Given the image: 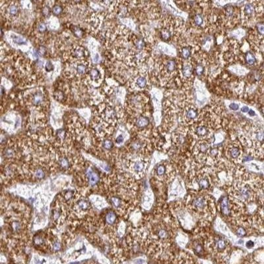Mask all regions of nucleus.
Here are the masks:
<instances>
[{
  "label": "nucleus",
  "mask_w": 264,
  "mask_h": 264,
  "mask_svg": "<svg viewBox=\"0 0 264 264\" xmlns=\"http://www.w3.org/2000/svg\"><path fill=\"white\" fill-rule=\"evenodd\" d=\"M58 165L62 170H67L71 168L72 164L67 157H61L58 159Z\"/></svg>",
  "instance_id": "obj_4"
},
{
  "label": "nucleus",
  "mask_w": 264,
  "mask_h": 264,
  "mask_svg": "<svg viewBox=\"0 0 264 264\" xmlns=\"http://www.w3.org/2000/svg\"><path fill=\"white\" fill-rule=\"evenodd\" d=\"M149 124V119L145 116H140L136 120V126L139 127H145Z\"/></svg>",
  "instance_id": "obj_13"
},
{
  "label": "nucleus",
  "mask_w": 264,
  "mask_h": 264,
  "mask_svg": "<svg viewBox=\"0 0 264 264\" xmlns=\"http://www.w3.org/2000/svg\"><path fill=\"white\" fill-rule=\"evenodd\" d=\"M136 84L140 88H144L147 84V81L145 78L143 77H139L136 80Z\"/></svg>",
  "instance_id": "obj_23"
},
{
  "label": "nucleus",
  "mask_w": 264,
  "mask_h": 264,
  "mask_svg": "<svg viewBox=\"0 0 264 264\" xmlns=\"http://www.w3.org/2000/svg\"><path fill=\"white\" fill-rule=\"evenodd\" d=\"M102 116H103L104 119L108 122H113L116 118V113L115 110L112 107H109V106L106 107L104 110Z\"/></svg>",
  "instance_id": "obj_3"
},
{
  "label": "nucleus",
  "mask_w": 264,
  "mask_h": 264,
  "mask_svg": "<svg viewBox=\"0 0 264 264\" xmlns=\"http://www.w3.org/2000/svg\"><path fill=\"white\" fill-rule=\"evenodd\" d=\"M257 29L261 34H263V24L262 23H259L257 24Z\"/></svg>",
  "instance_id": "obj_49"
},
{
  "label": "nucleus",
  "mask_w": 264,
  "mask_h": 264,
  "mask_svg": "<svg viewBox=\"0 0 264 264\" xmlns=\"http://www.w3.org/2000/svg\"><path fill=\"white\" fill-rule=\"evenodd\" d=\"M194 21L196 25L200 26L202 24L203 22V17L201 15H196L194 18Z\"/></svg>",
  "instance_id": "obj_37"
},
{
  "label": "nucleus",
  "mask_w": 264,
  "mask_h": 264,
  "mask_svg": "<svg viewBox=\"0 0 264 264\" xmlns=\"http://www.w3.org/2000/svg\"><path fill=\"white\" fill-rule=\"evenodd\" d=\"M182 72L183 74L185 77H189L192 75V73H193V69H192V67L190 65H186L182 69Z\"/></svg>",
  "instance_id": "obj_20"
},
{
  "label": "nucleus",
  "mask_w": 264,
  "mask_h": 264,
  "mask_svg": "<svg viewBox=\"0 0 264 264\" xmlns=\"http://www.w3.org/2000/svg\"><path fill=\"white\" fill-rule=\"evenodd\" d=\"M45 68H46V70L48 71V72H50V71H52L53 69H54V66H53L51 62L48 61V62H46V66H45Z\"/></svg>",
  "instance_id": "obj_45"
},
{
  "label": "nucleus",
  "mask_w": 264,
  "mask_h": 264,
  "mask_svg": "<svg viewBox=\"0 0 264 264\" xmlns=\"http://www.w3.org/2000/svg\"><path fill=\"white\" fill-rule=\"evenodd\" d=\"M55 97L58 100L62 101L63 98V94L61 91H58L56 93H55Z\"/></svg>",
  "instance_id": "obj_51"
},
{
  "label": "nucleus",
  "mask_w": 264,
  "mask_h": 264,
  "mask_svg": "<svg viewBox=\"0 0 264 264\" xmlns=\"http://www.w3.org/2000/svg\"><path fill=\"white\" fill-rule=\"evenodd\" d=\"M84 49L82 47H76L72 50V55L74 58H81L84 56Z\"/></svg>",
  "instance_id": "obj_11"
},
{
  "label": "nucleus",
  "mask_w": 264,
  "mask_h": 264,
  "mask_svg": "<svg viewBox=\"0 0 264 264\" xmlns=\"http://www.w3.org/2000/svg\"><path fill=\"white\" fill-rule=\"evenodd\" d=\"M61 248H62V245H61V243L59 241L56 240L54 242V244H52V249L54 251H56V252L59 251L61 250Z\"/></svg>",
  "instance_id": "obj_42"
},
{
  "label": "nucleus",
  "mask_w": 264,
  "mask_h": 264,
  "mask_svg": "<svg viewBox=\"0 0 264 264\" xmlns=\"http://www.w3.org/2000/svg\"><path fill=\"white\" fill-rule=\"evenodd\" d=\"M197 111H196L193 109H190V110H188L186 113V116L188 117L190 119H194L197 117Z\"/></svg>",
  "instance_id": "obj_32"
},
{
  "label": "nucleus",
  "mask_w": 264,
  "mask_h": 264,
  "mask_svg": "<svg viewBox=\"0 0 264 264\" xmlns=\"http://www.w3.org/2000/svg\"><path fill=\"white\" fill-rule=\"evenodd\" d=\"M52 11L53 14L55 15H60L61 13L63 11V8L61 6L59 5H55V6L53 7L52 9Z\"/></svg>",
  "instance_id": "obj_26"
},
{
  "label": "nucleus",
  "mask_w": 264,
  "mask_h": 264,
  "mask_svg": "<svg viewBox=\"0 0 264 264\" xmlns=\"http://www.w3.org/2000/svg\"><path fill=\"white\" fill-rule=\"evenodd\" d=\"M15 151L13 148L8 147L7 149H5L3 152V155L6 158H13L15 155Z\"/></svg>",
  "instance_id": "obj_16"
},
{
  "label": "nucleus",
  "mask_w": 264,
  "mask_h": 264,
  "mask_svg": "<svg viewBox=\"0 0 264 264\" xmlns=\"http://www.w3.org/2000/svg\"><path fill=\"white\" fill-rule=\"evenodd\" d=\"M32 174H33L34 176L36 179H38V180H42L46 176V172L44 171V169H43L42 168L40 167H38L36 168H35Z\"/></svg>",
  "instance_id": "obj_9"
},
{
  "label": "nucleus",
  "mask_w": 264,
  "mask_h": 264,
  "mask_svg": "<svg viewBox=\"0 0 264 264\" xmlns=\"http://www.w3.org/2000/svg\"><path fill=\"white\" fill-rule=\"evenodd\" d=\"M63 210L60 207L56 208L52 212V218L54 222H59L63 218Z\"/></svg>",
  "instance_id": "obj_5"
},
{
  "label": "nucleus",
  "mask_w": 264,
  "mask_h": 264,
  "mask_svg": "<svg viewBox=\"0 0 264 264\" xmlns=\"http://www.w3.org/2000/svg\"><path fill=\"white\" fill-rule=\"evenodd\" d=\"M217 248L219 250H223L226 248L225 242L223 240H219L217 242Z\"/></svg>",
  "instance_id": "obj_43"
},
{
  "label": "nucleus",
  "mask_w": 264,
  "mask_h": 264,
  "mask_svg": "<svg viewBox=\"0 0 264 264\" xmlns=\"http://www.w3.org/2000/svg\"><path fill=\"white\" fill-rule=\"evenodd\" d=\"M227 14L228 16H232L233 14V9L232 7H228L227 8Z\"/></svg>",
  "instance_id": "obj_55"
},
{
  "label": "nucleus",
  "mask_w": 264,
  "mask_h": 264,
  "mask_svg": "<svg viewBox=\"0 0 264 264\" xmlns=\"http://www.w3.org/2000/svg\"><path fill=\"white\" fill-rule=\"evenodd\" d=\"M178 141L179 143L182 144L184 142V137L183 136H180V137H178Z\"/></svg>",
  "instance_id": "obj_60"
},
{
  "label": "nucleus",
  "mask_w": 264,
  "mask_h": 264,
  "mask_svg": "<svg viewBox=\"0 0 264 264\" xmlns=\"http://www.w3.org/2000/svg\"><path fill=\"white\" fill-rule=\"evenodd\" d=\"M73 33H74V34H75V36H77V37H78V38H81L82 36H83V31L81 28L76 27L74 28Z\"/></svg>",
  "instance_id": "obj_39"
},
{
  "label": "nucleus",
  "mask_w": 264,
  "mask_h": 264,
  "mask_svg": "<svg viewBox=\"0 0 264 264\" xmlns=\"http://www.w3.org/2000/svg\"><path fill=\"white\" fill-rule=\"evenodd\" d=\"M182 55L183 58L185 59H188L191 55V51L190 49L189 48H184L182 50Z\"/></svg>",
  "instance_id": "obj_33"
},
{
  "label": "nucleus",
  "mask_w": 264,
  "mask_h": 264,
  "mask_svg": "<svg viewBox=\"0 0 264 264\" xmlns=\"http://www.w3.org/2000/svg\"><path fill=\"white\" fill-rule=\"evenodd\" d=\"M145 168V164L141 161H137L133 165V170L137 172H142Z\"/></svg>",
  "instance_id": "obj_21"
},
{
  "label": "nucleus",
  "mask_w": 264,
  "mask_h": 264,
  "mask_svg": "<svg viewBox=\"0 0 264 264\" xmlns=\"http://www.w3.org/2000/svg\"><path fill=\"white\" fill-rule=\"evenodd\" d=\"M193 205H194L196 208H198V209H203L205 205V199L202 197H197V198L193 201Z\"/></svg>",
  "instance_id": "obj_15"
},
{
  "label": "nucleus",
  "mask_w": 264,
  "mask_h": 264,
  "mask_svg": "<svg viewBox=\"0 0 264 264\" xmlns=\"http://www.w3.org/2000/svg\"><path fill=\"white\" fill-rule=\"evenodd\" d=\"M244 12L247 15H250L253 12V7L252 4H246L244 7Z\"/></svg>",
  "instance_id": "obj_30"
},
{
  "label": "nucleus",
  "mask_w": 264,
  "mask_h": 264,
  "mask_svg": "<svg viewBox=\"0 0 264 264\" xmlns=\"http://www.w3.org/2000/svg\"><path fill=\"white\" fill-rule=\"evenodd\" d=\"M165 172V168L163 165H160V166H158L157 169V173L158 175L161 176L162 174H164Z\"/></svg>",
  "instance_id": "obj_46"
},
{
  "label": "nucleus",
  "mask_w": 264,
  "mask_h": 264,
  "mask_svg": "<svg viewBox=\"0 0 264 264\" xmlns=\"http://www.w3.org/2000/svg\"><path fill=\"white\" fill-rule=\"evenodd\" d=\"M86 180L91 186L97 185L100 180L99 174L92 168L87 169L86 172Z\"/></svg>",
  "instance_id": "obj_2"
},
{
  "label": "nucleus",
  "mask_w": 264,
  "mask_h": 264,
  "mask_svg": "<svg viewBox=\"0 0 264 264\" xmlns=\"http://www.w3.org/2000/svg\"><path fill=\"white\" fill-rule=\"evenodd\" d=\"M217 153H218V151H217V149H211V151H210L211 155H213V156L217 155Z\"/></svg>",
  "instance_id": "obj_59"
},
{
  "label": "nucleus",
  "mask_w": 264,
  "mask_h": 264,
  "mask_svg": "<svg viewBox=\"0 0 264 264\" xmlns=\"http://www.w3.org/2000/svg\"><path fill=\"white\" fill-rule=\"evenodd\" d=\"M207 132V128L205 127H204V126H199V127H197V129H196V133L200 136H205Z\"/></svg>",
  "instance_id": "obj_28"
},
{
  "label": "nucleus",
  "mask_w": 264,
  "mask_h": 264,
  "mask_svg": "<svg viewBox=\"0 0 264 264\" xmlns=\"http://www.w3.org/2000/svg\"><path fill=\"white\" fill-rule=\"evenodd\" d=\"M229 107H230V108L231 109V110H237L238 109L239 106H238V105L237 104H236V103H232V104H230Z\"/></svg>",
  "instance_id": "obj_53"
},
{
  "label": "nucleus",
  "mask_w": 264,
  "mask_h": 264,
  "mask_svg": "<svg viewBox=\"0 0 264 264\" xmlns=\"http://www.w3.org/2000/svg\"><path fill=\"white\" fill-rule=\"evenodd\" d=\"M237 233H238V235H239V236H244V235H246V232L243 228H238V231H237Z\"/></svg>",
  "instance_id": "obj_54"
},
{
  "label": "nucleus",
  "mask_w": 264,
  "mask_h": 264,
  "mask_svg": "<svg viewBox=\"0 0 264 264\" xmlns=\"http://www.w3.org/2000/svg\"><path fill=\"white\" fill-rule=\"evenodd\" d=\"M67 134L64 129H59L57 131L56 137L59 143H63L66 140Z\"/></svg>",
  "instance_id": "obj_14"
},
{
  "label": "nucleus",
  "mask_w": 264,
  "mask_h": 264,
  "mask_svg": "<svg viewBox=\"0 0 264 264\" xmlns=\"http://www.w3.org/2000/svg\"><path fill=\"white\" fill-rule=\"evenodd\" d=\"M199 184H200V186L201 189H207L209 186V182L206 179H202V180H200Z\"/></svg>",
  "instance_id": "obj_34"
},
{
  "label": "nucleus",
  "mask_w": 264,
  "mask_h": 264,
  "mask_svg": "<svg viewBox=\"0 0 264 264\" xmlns=\"http://www.w3.org/2000/svg\"><path fill=\"white\" fill-rule=\"evenodd\" d=\"M33 243L36 246H41L42 245H44L45 238H44V236L41 234L36 235L33 238Z\"/></svg>",
  "instance_id": "obj_10"
},
{
  "label": "nucleus",
  "mask_w": 264,
  "mask_h": 264,
  "mask_svg": "<svg viewBox=\"0 0 264 264\" xmlns=\"http://www.w3.org/2000/svg\"><path fill=\"white\" fill-rule=\"evenodd\" d=\"M221 209L224 214L228 215L230 213L229 204L227 197H224L221 201Z\"/></svg>",
  "instance_id": "obj_12"
},
{
  "label": "nucleus",
  "mask_w": 264,
  "mask_h": 264,
  "mask_svg": "<svg viewBox=\"0 0 264 264\" xmlns=\"http://www.w3.org/2000/svg\"><path fill=\"white\" fill-rule=\"evenodd\" d=\"M20 11V9H19V6H17L15 3H13V4L9 6V7L7 9V13L9 16L10 17H16L17 16L18 14L19 13Z\"/></svg>",
  "instance_id": "obj_7"
},
{
  "label": "nucleus",
  "mask_w": 264,
  "mask_h": 264,
  "mask_svg": "<svg viewBox=\"0 0 264 264\" xmlns=\"http://www.w3.org/2000/svg\"><path fill=\"white\" fill-rule=\"evenodd\" d=\"M195 71H196V73L197 74V75H202V74L204 73L203 66L201 64L197 65L196 67V69H195Z\"/></svg>",
  "instance_id": "obj_38"
},
{
  "label": "nucleus",
  "mask_w": 264,
  "mask_h": 264,
  "mask_svg": "<svg viewBox=\"0 0 264 264\" xmlns=\"http://www.w3.org/2000/svg\"><path fill=\"white\" fill-rule=\"evenodd\" d=\"M113 146H114V144H113L112 141L109 140H104L103 141V143H102V147L105 149H107V150L111 149L113 147Z\"/></svg>",
  "instance_id": "obj_29"
},
{
  "label": "nucleus",
  "mask_w": 264,
  "mask_h": 264,
  "mask_svg": "<svg viewBox=\"0 0 264 264\" xmlns=\"http://www.w3.org/2000/svg\"><path fill=\"white\" fill-rule=\"evenodd\" d=\"M38 54L40 56H44L46 53V49L45 48L44 46H41L39 48L38 50Z\"/></svg>",
  "instance_id": "obj_50"
},
{
  "label": "nucleus",
  "mask_w": 264,
  "mask_h": 264,
  "mask_svg": "<svg viewBox=\"0 0 264 264\" xmlns=\"http://www.w3.org/2000/svg\"><path fill=\"white\" fill-rule=\"evenodd\" d=\"M42 15L44 17L50 16V13H51V9H50V7L48 6H45L44 7L42 8Z\"/></svg>",
  "instance_id": "obj_41"
},
{
  "label": "nucleus",
  "mask_w": 264,
  "mask_h": 264,
  "mask_svg": "<svg viewBox=\"0 0 264 264\" xmlns=\"http://www.w3.org/2000/svg\"><path fill=\"white\" fill-rule=\"evenodd\" d=\"M242 111L243 112H248L249 111V108H248V106H243L242 108Z\"/></svg>",
  "instance_id": "obj_61"
},
{
  "label": "nucleus",
  "mask_w": 264,
  "mask_h": 264,
  "mask_svg": "<svg viewBox=\"0 0 264 264\" xmlns=\"http://www.w3.org/2000/svg\"><path fill=\"white\" fill-rule=\"evenodd\" d=\"M90 203L86 200H80L74 204V211L77 214H84L90 210Z\"/></svg>",
  "instance_id": "obj_1"
},
{
  "label": "nucleus",
  "mask_w": 264,
  "mask_h": 264,
  "mask_svg": "<svg viewBox=\"0 0 264 264\" xmlns=\"http://www.w3.org/2000/svg\"><path fill=\"white\" fill-rule=\"evenodd\" d=\"M111 202L112 204L116 208L119 207L121 205V204H122L121 200L119 198H118V197H112Z\"/></svg>",
  "instance_id": "obj_31"
},
{
  "label": "nucleus",
  "mask_w": 264,
  "mask_h": 264,
  "mask_svg": "<svg viewBox=\"0 0 264 264\" xmlns=\"http://www.w3.org/2000/svg\"><path fill=\"white\" fill-rule=\"evenodd\" d=\"M116 221V215L112 211H108L105 215V222L108 225H113Z\"/></svg>",
  "instance_id": "obj_6"
},
{
  "label": "nucleus",
  "mask_w": 264,
  "mask_h": 264,
  "mask_svg": "<svg viewBox=\"0 0 264 264\" xmlns=\"http://www.w3.org/2000/svg\"><path fill=\"white\" fill-rule=\"evenodd\" d=\"M90 77L92 80H98L101 77V73L97 68H93L90 71Z\"/></svg>",
  "instance_id": "obj_18"
},
{
  "label": "nucleus",
  "mask_w": 264,
  "mask_h": 264,
  "mask_svg": "<svg viewBox=\"0 0 264 264\" xmlns=\"http://www.w3.org/2000/svg\"><path fill=\"white\" fill-rule=\"evenodd\" d=\"M196 252H197V253H203V248H202V246H201V245H200V244H198V245H197L196 246Z\"/></svg>",
  "instance_id": "obj_52"
},
{
  "label": "nucleus",
  "mask_w": 264,
  "mask_h": 264,
  "mask_svg": "<svg viewBox=\"0 0 264 264\" xmlns=\"http://www.w3.org/2000/svg\"><path fill=\"white\" fill-rule=\"evenodd\" d=\"M245 59L247 63L249 65H253L256 62V58H255V56H253V54H252V53L250 52L246 53Z\"/></svg>",
  "instance_id": "obj_17"
},
{
  "label": "nucleus",
  "mask_w": 264,
  "mask_h": 264,
  "mask_svg": "<svg viewBox=\"0 0 264 264\" xmlns=\"http://www.w3.org/2000/svg\"><path fill=\"white\" fill-rule=\"evenodd\" d=\"M38 31L40 32H44L46 31V26L44 23H41L38 25Z\"/></svg>",
  "instance_id": "obj_44"
},
{
  "label": "nucleus",
  "mask_w": 264,
  "mask_h": 264,
  "mask_svg": "<svg viewBox=\"0 0 264 264\" xmlns=\"http://www.w3.org/2000/svg\"><path fill=\"white\" fill-rule=\"evenodd\" d=\"M43 99H44V96L42 93L40 91H37L33 94L32 98H31V101L33 105L38 106L42 102Z\"/></svg>",
  "instance_id": "obj_8"
},
{
  "label": "nucleus",
  "mask_w": 264,
  "mask_h": 264,
  "mask_svg": "<svg viewBox=\"0 0 264 264\" xmlns=\"http://www.w3.org/2000/svg\"><path fill=\"white\" fill-rule=\"evenodd\" d=\"M135 44H136V46L137 47V48L139 49V50H141V49L143 48L145 45V42H144V41L142 39H138L135 42Z\"/></svg>",
  "instance_id": "obj_40"
},
{
  "label": "nucleus",
  "mask_w": 264,
  "mask_h": 264,
  "mask_svg": "<svg viewBox=\"0 0 264 264\" xmlns=\"http://www.w3.org/2000/svg\"><path fill=\"white\" fill-rule=\"evenodd\" d=\"M176 68V63L175 62H174L173 59H170L169 61H168L167 63H166V69H168V71H170V72H172V71H174Z\"/></svg>",
  "instance_id": "obj_27"
},
{
  "label": "nucleus",
  "mask_w": 264,
  "mask_h": 264,
  "mask_svg": "<svg viewBox=\"0 0 264 264\" xmlns=\"http://www.w3.org/2000/svg\"><path fill=\"white\" fill-rule=\"evenodd\" d=\"M158 237L161 238H165L167 236V232L164 229H161L158 232Z\"/></svg>",
  "instance_id": "obj_47"
},
{
  "label": "nucleus",
  "mask_w": 264,
  "mask_h": 264,
  "mask_svg": "<svg viewBox=\"0 0 264 264\" xmlns=\"http://www.w3.org/2000/svg\"><path fill=\"white\" fill-rule=\"evenodd\" d=\"M248 114H249V115L250 116H253L255 115V112L254 111H253V110H250L249 112H248Z\"/></svg>",
  "instance_id": "obj_63"
},
{
  "label": "nucleus",
  "mask_w": 264,
  "mask_h": 264,
  "mask_svg": "<svg viewBox=\"0 0 264 264\" xmlns=\"http://www.w3.org/2000/svg\"><path fill=\"white\" fill-rule=\"evenodd\" d=\"M123 137L122 136H119L118 137H117L116 140V142L118 144L122 143L123 142Z\"/></svg>",
  "instance_id": "obj_57"
},
{
  "label": "nucleus",
  "mask_w": 264,
  "mask_h": 264,
  "mask_svg": "<svg viewBox=\"0 0 264 264\" xmlns=\"http://www.w3.org/2000/svg\"><path fill=\"white\" fill-rule=\"evenodd\" d=\"M230 153H231V157H232V158H237V157L239 156V155H240V150H239L238 148L233 147L231 149Z\"/></svg>",
  "instance_id": "obj_36"
},
{
  "label": "nucleus",
  "mask_w": 264,
  "mask_h": 264,
  "mask_svg": "<svg viewBox=\"0 0 264 264\" xmlns=\"http://www.w3.org/2000/svg\"><path fill=\"white\" fill-rule=\"evenodd\" d=\"M131 148L132 149V150L134 151H139L140 150H141V148H142V144H141V142H140V141H135L131 143Z\"/></svg>",
  "instance_id": "obj_22"
},
{
  "label": "nucleus",
  "mask_w": 264,
  "mask_h": 264,
  "mask_svg": "<svg viewBox=\"0 0 264 264\" xmlns=\"http://www.w3.org/2000/svg\"><path fill=\"white\" fill-rule=\"evenodd\" d=\"M170 36H171V34H170V32L168 31V30L164 29L163 31L161 32V36H162V38L164 39V40H168V39L170 38Z\"/></svg>",
  "instance_id": "obj_35"
},
{
  "label": "nucleus",
  "mask_w": 264,
  "mask_h": 264,
  "mask_svg": "<svg viewBox=\"0 0 264 264\" xmlns=\"http://www.w3.org/2000/svg\"><path fill=\"white\" fill-rule=\"evenodd\" d=\"M253 246H254V244L252 241H248L246 243V247L248 248H252V247H253Z\"/></svg>",
  "instance_id": "obj_58"
},
{
  "label": "nucleus",
  "mask_w": 264,
  "mask_h": 264,
  "mask_svg": "<svg viewBox=\"0 0 264 264\" xmlns=\"http://www.w3.org/2000/svg\"><path fill=\"white\" fill-rule=\"evenodd\" d=\"M87 66L86 65L83 64V63H80L77 66V72L79 75H83V74L85 73L86 71H87Z\"/></svg>",
  "instance_id": "obj_24"
},
{
  "label": "nucleus",
  "mask_w": 264,
  "mask_h": 264,
  "mask_svg": "<svg viewBox=\"0 0 264 264\" xmlns=\"http://www.w3.org/2000/svg\"><path fill=\"white\" fill-rule=\"evenodd\" d=\"M63 200L66 201H69L75 197V192L72 190H67L63 193Z\"/></svg>",
  "instance_id": "obj_19"
},
{
  "label": "nucleus",
  "mask_w": 264,
  "mask_h": 264,
  "mask_svg": "<svg viewBox=\"0 0 264 264\" xmlns=\"http://www.w3.org/2000/svg\"><path fill=\"white\" fill-rule=\"evenodd\" d=\"M263 131H259L258 133L257 134V138L258 139L259 141H262L263 140Z\"/></svg>",
  "instance_id": "obj_56"
},
{
  "label": "nucleus",
  "mask_w": 264,
  "mask_h": 264,
  "mask_svg": "<svg viewBox=\"0 0 264 264\" xmlns=\"http://www.w3.org/2000/svg\"><path fill=\"white\" fill-rule=\"evenodd\" d=\"M98 61H99V56H98V54H96L95 57H94V62H95V63H97V62H98Z\"/></svg>",
  "instance_id": "obj_62"
},
{
  "label": "nucleus",
  "mask_w": 264,
  "mask_h": 264,
  "mask_svg": "<svg viewBox=\"0 0 264 264\" xmlns=\"http://www.w3.org/2000/svg\"><path fill=\"white\" fill-rule=\"evenodd\" d=\"M200 148L201 152H202V153H205V152H206L208 150V149H209V145H208L207 143H201Z\"/></svg>",
  "instance_id": "obj_48"
},
{
  "label": "nucleus",
  "mask_w": 264,
  "mask_h": 264,
  "mask_svg": "<svg viewBox=\"0 0 264 264\" xmlns=\"http://www.w3.org/2000/svg\"><path fill=\"white\" fill-rule=\"evenodd\" d=\"M12 39L15 43L19 44H27V41L23 37H20V36H13Z\"/></svg>",
  "instance_id": "obj_25"
}]
</instances>
